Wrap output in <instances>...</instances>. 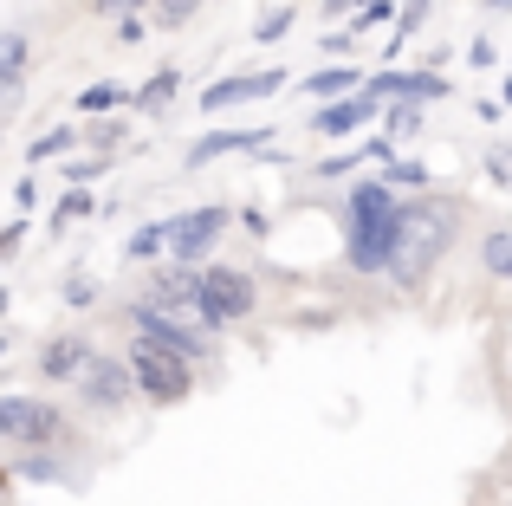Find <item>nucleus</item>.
<instances>
[{
  "label": "nucleus",
  "instance_id": "2",
  "mask_svg": "<svg viewBox=\"0 0 512 506\" xmlns=\"http://www.w3.org/2000/svg\"><path fill=\"white\" fill-rule=\"evenodd\" d=\"M448 234H454V215L448 208H402L396 215V241H389V273L402 279V286H415V279L428 273V266L441 260V247H448Z\"/></svg>",
  "mask_w": 512,
  "mask_h": 506
},
{
  "label": "nucleus",
  "instance_id": "4",
  "mask_svg": "<svg viewBox=\"0 0 512 506\" xmlns=\"http://www.w3.org/2000/svg\"><path fill=\"white\" fill-rule=\"evenodd\" d=\"M195 299L208 305V318H247L253 312V279L234 273V266H208V273H195Z\"/></svg>",
  "mask_w": 512,
  "mask_h": 506
},
{
  "label": "nucleus",
  "instance_id": "11",
  "mask_svg": "<svg viewBox=\"0 0 512 506\" xmlns=\"http://www.w3.org/2000/svg\"><path fill=\"white\" fill-rule=\"evenodd\" d=\"M441 91H448V85H441V78L435 72H409V78H402V72H383V78H376V98H441Z\"/></svg>",
  "mask_w": 512,
  "mask_h": 506
},
{
  "label": "nucleus",
  "instance_id": "20",
  "mask_svg": "<svg viewBox=\"0 0 512 506\" xmlns=\"http://www.w3.org/2000/svg\"><path fill=\"white\" fill-rule=\"evenodd\" d=\"M286 26H292V7H273V13L260 20V33H253V39H286Z\"/></svg>",
  "mask_w": 512,
  "mask_h": 506
},
{
  "label": "nucleus",
  "instance_id": "19",
  "mask_svg": "<svg viewBox=\"0 0 512 506\" xmlns=\"http://www.w3.org/2000/svg\"><path fill=\"white\" fill-rule=\"evenodd\" d=\"M65 150H72V130H52V137L33 143V163H46V156H65Z\"/></svg>",
  "mask_w": 512,
  "mask_h": 506
},
{
  "label": "nucleus",
  "instance_id": "26",
  "mask_svg": "<svg viewBox=\"0 0 512 506\" xmlns=\"http://www.w3.org/2000/svg\"><path fill=\"white\" fill-rule=\"evenodd\" d=\"M0 494H7V481H0Z\"/></svg>",
  "mask_w": 512,
  "mask_h": 506
},
{
  "label": "nucleus",
  "instance_id": "21",
  "mask_svg": "<svg viewBox=\"0 0 512 506\" xmlns=\"http://www.w3.org/2000/svg\"><path fill=\"white\" fill-rule=\"evenodd\" d=\"M402 182H409V189H422L428 169H422V163H396V169H389V189H402Z\"/></svg>",
  "mask_w": 512,
  "mask_h": 506
},
{
  "label": "nucleus",
  "instance_id": "18",
  "mask_svg": "<svg viewBox=\"0 0 512 506\" xmlns=\"http://www.w3.org/2000/svg\"><path fill=\"white\" fill-rule=\"evenodd\" d=\"M117 104V85H91V91H78V111H111Z\"/></svg>",
  "mask_w": 512,
  "mask_h": 506
},
{
  "label": "nucleus",
  "instance_id": "8",
  "mask_svg": "<svg viewBox=\"0 0 512 506\" xmlns=\"http://www.w3.org/2000/svg\"><path fill=\"white\" fill-rule=\"evenodd\" d=\"M286 85V72H253V78H227V85L201 91V111H221V104H247V98H273Z\"/></svg>",
  "mask_w": 512,
  "mask_h": 506
},
{
  "label": "nucleus",
  "instance_id": "5",
  "mask_svg": "<svg viewBox=\"0 0 512 506\" xmlns=\"http://www.w3.org/2000/svg\"><path fill=\"white\" fill-rule=\"evenodd\" d=\"M227 228L221 208H195V215H175V221H156V241L182 260H201V247H214V234Z\"/></svg>",
  "mask_w": 512,
  "mask_h": 506
},
{
  "label": "nucleus",
  "instance_id": "25",
  "mask_svg": "<svg viewBox=\"0 0 512 506\" xmlns=\"http://www.w3.org/2000/svg\"><path fill=\"white\" fill-rule=\"evenodd\" d=\"M506 104H512V85H506Z\"/></svg>",
  "mask_w": 512,
  "mask_h": 506
},
{
  "label": "nucleus",
  "instance_id": "9",
  "mask_svg": "<svg viewBox=\"0 0 512 506\" xmlns=\"http://www.w3.org/2000/svg\"><path fill=\"white\" fill-rule=\"evenodd\" d=\"M376 104H383L376 91H357V98H338L331 111H318V137H344V130H357L363 117L376 111Z\"/></svg>",
  "mask_w": 512,
  "mask_h": 506
},
{
  "label": "nucleus",
  "instance_id": "24",
  "mask_svg": "<svg viewBox=\"0 0 512 506\" xmlns=\"http://www.w3.org/2000/svg\"><path fill=\"white\" fill-rule=\"evenodd\" d=\"M493 7H512V0H493Z\"/></svg>",
  "mask_w": 512,
  "mask_h": 506
},
{
  "label": "nucleus",
  "instance_id": "15",
  "mask_svg": "<svg viewBox=\"0 0 512 506\" xmlns=\"http://www.w3.org/2000/svg\"><path fill=\"white\" fill-rule=\"evenodd\" d=\"M480 260L493 266V273L512 279V234H487V247H480Z\"/></svg>",
  "mask_w": 512,
  "mask_h": 506
},
{
  "label": "nucleus",
  "instance_id": "7",
  "mask_svg": "<svg viewBox=\"0 0 512 506\" xmlns=\"http://www.w3.org/2000/svg\"><path fill=\"white\" fill-rule=\"evenodd\" d=\"M78 390H85L91 409H117V403L130 396V370L111 364V357H91V351H85V364H78Z\"/></svg>",
  "mask_w": 512,
  "mask_h": 506
},
{
  "label": "nucleus",
  "instance_id": "6",
  "mask_svg": "<svg viewBox=\"0 0 512 506\" xmlns=\"http://www.w3.org/2000/svg\"><path fill=\"white\" fill-rule=\"evenodd\" d=\"M0 435H7V442H52V435H59V416H52L46 403H39V396H0Z\"/></svg>",
  "mask_w": 512,
  "mask_h": 506
},
{
  "label": "nucleus",
  "instance_id": "16",
  "mask_svg": "<svg viewBox=\"0 0 512 506\" xmlns=\"http://www.w3.org/2000/svg\"><path fill=\"white\" fill-rule=\"evenodd\" d=\"M26 65V39L20 33H0V78H13Z\"/></svg>",
  "mask_w": 512,
  "mask_h": 506
},
{
  "label": "nucleus",
  "instance_id": "1",
  "mask_svg": "<svg viewBox=\"0 0 512 506\" xmlns=\"http://www.w3.org/2000/svg\"><path fill=\"white\" fill-rule=\"evenodd\" d=\"M396 195L389 182H357L350 189V266L357 273H376L389 260V241H396Z\"/></svg>",
  "mask_w": 512,
  "mask_h": 506
},
{
  "label": "nucleus",
  "instance_id": "22",
  "mask_svg": "<svg viewBox=\"0 0 512 506\" xmlns=\"http://www.w3.org/2000/svg\"><path fill=\"white\" fill-rule=\"evenodd\" d=\"M20 241H26V228H20V221H13V228H0V260H7V253L20 247Z\"/></svg>",
  "mask_w": 512,
  "mask_h": 506
},
{
  "label": "nucleus",
  "instance_id": "23",
  "mask_svg": "<svg viewBox=\"0 0 512 506\" xmlns=\"http://www.w3.org/2000/svg\"><path fill=\"white\" fill-rule=\"evenodd\" d=\"M344 7H357V0H325V13H344Z\"/></svg>",
  "mask_w": 512,
  "mask_h": 506
},
{
  "label": "nucleus",
  "instance_id": "12",
  "mask_svg": "<svg viewBox=\"0 0 512 506\" xmlns=\"http://www.w3.org/2000/svg\"><path fill=\"white\" fill-rule=\"evenodd\" d=\"M363 78H357V65H331V72H312L305 78V91L312 98H344V91H357Z\"/></svg>",
  "mask_w": 512,
  "mask_h": 506
},
{
  "label": "nucleus",
  "instance_id": "10",
  "mask_svg": "<svg viewBox=\"0 0 512 506\" xmlns=\"http://www.w3.org/2000/svg\"><path fill=\"white\" fill-rule=\"evenodd\" d=\"M273 137V130H221V137H201L195 150H188V163H214V156H227V150H260V143Z\"/></svg>",
  "mask_w": 512,
  "mask_h": 506
},
{
  "label": "nucleus",
  "instance_id": "14",
  "mask_svg": "<svg viewBox=\"0 0 512 506\" xmlns=\"http://www.w3.org/2000/svg\"><path fill=\"white\" fill-rule=\"evenodd\" d=\"M175 85H182V78H175V72H156V78H150V85H143V91H137V104H143V111H163V104L175 98Z\"/></svg>",
  "mask_w": 512,
  "mask_h": 506
},
{
  "label": "nucleus",
  "instance_id": "13",
  "mask_svg": "<svg viewBox=\"0 0 512 506\" xmlns=\"http://www.w3.org/2000/svg\"><path fill=\"white\" fill-rule=\"evenodd\" d=\"M78 364H85V338H59L46 351V377H78Z\"/></svg>",
  "mask_w": 512,
  "mask_h": 506
},
{
  "label": "nucleus",
  "instance_id": "3",
  "mask_svg": "<svg viewBox=\"0 0 512 506\" xmlns=\"http://www.w3.org/2000/svg\"><path fill=\"white\" fill-rule=\"evenodd\" d=\"M130 377H137L156 403H182L188 383H195V364H188L182 351H169V344H156V338L137 331V344H130Z\"/></svg>",
  "mask_w": 512,
  "mask_h": 506
},
{
  "label": "nucleus",
  "instance_id": "17",
  "mask_svg": "<svg viewBox=\"0 0 512 506\" xmlns=\"http://www.w3.org/2000/svg\"><path fill=\"white\" fill-rule=\"evenodd\" d=\"M415 124H422V111H415L409 98H396V111H389V137H415Z\"/></svg>",
  "mask_w": 512,
  "mask_h": 506
}]
</instances>
